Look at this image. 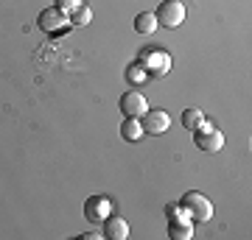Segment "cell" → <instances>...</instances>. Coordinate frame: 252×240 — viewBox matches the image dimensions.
Segmentation results:
<instances>
[{"label":"cell","mask_w":252,"mask_h":240,"mask_svg":"<svg viewBox=\"0 0 252 240\" xmlns=\"http://www.w3.org/2000/svg\"><path fill=\"white\" fill-rule=\"evenodd\" d=\"M137 64H140V70H143L146 76H157V79H160V76H165V73L171 70V56H168V51L149 45V48L140 51Z\"/></svg>","instance_id":"cell-1"},{"label":"cell","mask_w":252,"mask_h":240,"mask_svg":"<svg viewBox=\"0 0 252 240\" xmlns=\"http://www.w3.org/2000/svg\"><path fill=\"white\" fill-rule=\"evenodd\" d=\"M180 204H182V210H185V215H188V221H193V223H207L213 218V204H210V198L196 193V190L185 193Z\"/></svg>","instance_id":"cell-2"},{"label":"cell","mask_w":252,"mask_h":240,"mask_svg":"<svg viewBox=\"0 0 252 240\" xmlns=\"http://www.w3.org/2000/svg\"><path fill=\"white\" fill-rule=\"evenodd\" d=\"M154 17H157V26L177 28L185 20V6H182L180 0H162L160 6H157V11H154Z\"/></svg>","instance_id":"cell-3"},{"label":"cell","mask_w":252,"mask_h":240,"mask_svg":"<svg viewBox=\"0 0 252 240\" xmlns=\"http://www.w3.org/2000/svg\"><path fill=\"white\" fill-rule=\"evenodd\" d=\"M193 142H196V148H202V151H221V148H224V134L216 132V129L205 120V123L196 129V134H193Z\"/></svg>","instance_id":"cell-4"},{"label":"cell","mask_w":252,"mask_h":240,"mask_svg":"<svg viewBox=\"0 0 252 240\" xmlns=\"http://www.w3.org/2000/svg\"><path fill=\"white\" fill-rule=\"evenodd\" d=\"M143 134H165L168 132V126H171V117L168 112H162V109H146L143 112Z\"/></svg>","instance_id":"cell-5"},{"label":"cell","mask_w":252,"mask_h":240,"mask_svg":"<svg viewBox=\"0 0 252 240\" xmlns=\"http://www.w3.org/2000/svg\"><path fill=\"white\" fill-rule=\"evenodd\" d=\"M146 109H149V104H146L143 92L129 89V92H124V95H121V112H124L126 117H143Z\"/></svg>","instance_id":"cell-6"},{"label":"cell","mask_w":252,"mask_h":240,"mask_svg":"<svg viewBox=\"0 0 252 240\" xmlns=\"http://www.w3.org/2000/svg\"><path fill=\"white\" fill-rule=\"evenodd\" d=\"M84 215H87V221L93 223H104L112 215V201L104 196H93L87 204H84Z\"/></svg>","instance_id":"cell-7"},{"label":"cell","mask_w":252,"mask_h":240,"mask_svg":"<svg viewBox=\"0 0 252 240\" xmlns=\"http://www.w3.org/2000/svg\"><path fill=\"white\" fill-rule=\"evenodd\" d=\"M67 23H70V20H67V14H64V11H59L56 6H54V9H45L42 14H39V28H42V31H48V34H62L64 28H67Z\"/></svg>","instance_id":"cell-8"},{"label":"cell","mask_w":252,"mask_h":240,"mask_svg":"<svg viewBox=\"0 0 252 240\" xmlns=\"http://www.w3.org/2000/svg\"><path fill=\"white\" fill-rule=\"evenodd\" d=\"M104 238L107 240H126L129 238V223L121 215H109L104 221Z\"/></svg>","instance_id":"cell-9"},{"label":"cell","mask_w":252,"mask_h":240,"mask_svg":"<svg viewBox=\"0 0 252 240\" xmlns=\"http://www.w3.org/2000/svg\"><path fill=\"white\" fill-rule=\"evenodd\" d=\"M168 238L171 240H190L193 238V226H190L188 218H182V221H168Z\"/></svg>","instance_id":"cell-10"},{"label":"cell","mask_w":252,"mask_h":240,"mask_svg":"<svg viewBox=\"0 0 252 240\" xmlns=\"http://www.w3.org/2000/svg\"><path fill=\"white\" fill-rule=\"evenodd\" d=\"M121 137H124L126 142H137L140 137H143V126H140V120L137 117H126L124 123H121Z\"/></svg>","instance_id":"cell-11"},{"label":"cell","mask_w":252,"mask_h":240,"mask_svg":"<svg viewBox=\"0 0 252 240\" xmlns=\"http://www.w3.org/2000/svg\"><path fill=\"white\" fill-rule=\"evenodd\" d=\"M205 120H207L205 112H202V109H196V107H190V109H185V112H182V126H185L188 132H196Z\"/></svg>","instance_id":"cell-12"},{"label":"cell","mask_w":252,"mask_h":240,"mask_svg":"<svg viewBox=\"0 0 252 240\" xmlns=\"http://www.w3.org/2000/svg\"><path fill=\"white\" fill-rule=\"evenodd\" d=\"M135 31L137 34H154L157 31V17H154L152 11H140L135 17Z\"/></svg>","instance_id":"cell-13"},{"label":"cell","mask_w":252,"mask_h":240,"mask_svg":"<svg viewBox=\"0 0 252 240\" xmlns=\"http://www.w3.org/2000/svg\"><path fill=\"white\" fill-rule=\"evenodd\" d=\"M70 26H87V23H90L93 20V11L87 9V6H79V9H73L70 11Z\"/></svg>","instance_id":"cell-14"},{"label":"cell","mask_w":252,"mask_h":240,"mask_svg":"<svg viewBox=\"0 0 252 240\" xmlns=\"http://www.w3.org/2000/svg\"><path fill=\"white\" fill-rule=\"evenodd\" d=\"M165 218H168V221H182V218H188V215H185L182 204H177V201H174V204L165 207Z\"/></svg>","instance_id":"cell-15"},{"label":"cell","mask_w":252,"mask_h":240,"mask_svg":"<svg viewBox=\"0 0 252 240\" xmlns=\"http://www.w3.org/2000/svg\"><path fill=\"white\" fill-rule=\"evenodd\" d=\"M79 6H84L81 0H56V9L64 11V14H70L73 9H79Z\"/></svg>","instance_id":"cell-16"},{"label":"cell","mask_w":252,"mask_h":240,"mask_svg":"<svg viewBox=\"0 0 252 240\" xmlns=\"http://www.w3.org/2000/svg\"><path fill=\"white\" fill-rule=\"evenodd\" d=\"M126 76H129V81H143L146 79V73L140 70V64H132V70L126 73Z\"/></svg>","instance_id":"cell-17"},{"label":"cell","mask_w":252,"mask_h":240,"mask_svg":"<svg viewBox=\"0 0 252 240\" xmlns=\"http://www.w3.org/2000/svg\"><path fill=\"white\" fill-rule=\"evenodd\" d=\"M81 238H84V240H101V238H104V232H84Z\"/></svg>","instance_id":"cell-18"}]
</instances>
